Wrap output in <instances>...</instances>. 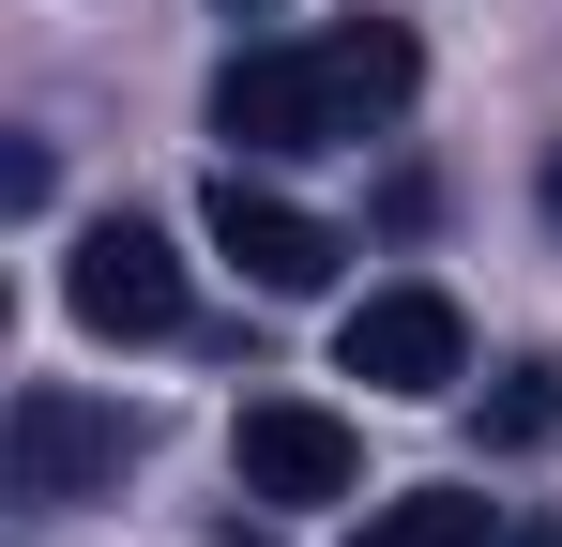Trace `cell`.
<instances>
[{"label": "cell", "instance_id": "6da1fadb", "mask_svg": "<svg viewBox=\"0 0 562 547\" xmlns=\"http://www.w3.org/2000/svg\"><path fill=\"white\" fill-rule=\"evenodd\" d=\"M411 77H426V46L395 15H350L319 46H244L213 77V137L228 153H350V137H380L411 107Z\"/></svg>", "mask_w": 562, "mask_h": 547}, {"label": "cell", "instance_id": "7a4b0ae2", "mask_svg": "<svg viewBox=\"0 0 562 547\" xmlns=\"http://www.w3.org/2000/svg\"><path fill=\"white\" fill-rule=\"evenodd\" d=\"M0 471H15V502H92V487L137 471V411H106L77 380H31L15 426H0Z\"/></svg>", "mask_w": 562, "mask_h": 547}, {"label": "cell", "instance_id": "3957f363", "mask_svg": "<svg viewBox=\"0 0 562 547\" xmlns=\"http://www.w3.org/2000/svg\"><path fill=\"white\" fill-rule=\"evenodd\" d=\"M198 228H213V259L244 274V289H274V304H304V289H335V228L304 213V198H274V182H244V153L213 168V198H198Z\"/></svg>", "mask_w": 562, "mask_h": 547}, {"label": "cell", "instance_id": "277c9868", "mask_svg": "<svg viewBox=\"0 0 562 547\" xmlns=\"http://www.w3.org/2000/svg\"><path fill=\"white\" fill-rule=\"evenodd\" d=\"M335 365H350L366 395H457L471 380V320L441 289H366V304L335 320Z\"/></svg>", "mask_w": 562, "mask_h": 547}, {"label": "cell", "instance_id": "5b68a950", "mask_svg": "<svg viewBox=\"0 0 562 547\" xmlns=\"http://www.w3.org/2000/svg\"><path fill=\"white\" fill-rule=\"evenodd\" d=\"M61 304L92 320V335H168L183 320V259H168V228L153 213H106V228H77V259H61Z\"/></svg>", "mask_w": 562, "mask_h": 547}, {"label": "cell", "instance_id": "8992f818", "mask_svg": "<svg viewBox=\"0 0 562 547\" xmlns=\"http://www.w3.org/2000/svg\"><path fill=\"white\" fill-rule=\"evenodd\" d=\"M228 471H244V502H350V487H366V442H350L319 395H259V411L228 426Z\"/></svg>", "mask_w": 562, "mask_h": 547}, {"label": "cell", "instance_id": "52a82bcc", "mask_svg": "<svg viewBox=\"0 0 562 547\" xmlns=\"http://www.w3.org/2000/svg\"><path fill=\"white\" fill-rule=\"evenodd\" d=\"M502 533V502H471V487H411V502H380L350 547H486Z\"/></svg>", "mask_w": 562, "mask_h": 547}, {"label": "cell", "instance_id": "ba28073f", "mask_svg": "<svg viewBox=\"0 0 562 547\" xmlns=\"http://www.w3.org/2000/svg\"><path fill=\"white\" fill-rule=\"evenodd\" d=\"M486 442H502V456L562 442V365H502V395H486Z\"/></svg>", "mask_w": 562, "mask_h": 547}, {"label": "cell", "instance_id": "9c48e42d", "mask_svg": "<svg viewBox=\"0 0 562 547\" xmlns=\"http://www.w3.org/2000/svg\"><path fill=\"white\" fill-rule=\"evenodd\" d=\"M548 228H562V137H548Z\"/></svg>", "mask_w": 562, "mask_h": 547}, {"label": "cell", "instance_id": "30bf717a", "mask_svg": "<svg viewBox=\"0 0 562 547\" xmlns=\"http://www.w3.org/2000/svg\"><path fill=\"white\" fill-rule=\"evenodd\" d=\"M517 547H562V517H532V533H517Z\"/></svg>", "mask_w": 562, "mask_h": 547}, {"label": "cell", "instance_id": "8fae6325", "mask_svg": "<svg viewBox=\"0 0 562 547\" xmlns=\"http://www.w3.org/2000/svg\"><path fill=\"white\" fill-rule=\"evenodd\" d=\"M244 15H259V0H244Z\"/></svg>", "mask_w": 562, "mask_h": 547}]
</instances>
